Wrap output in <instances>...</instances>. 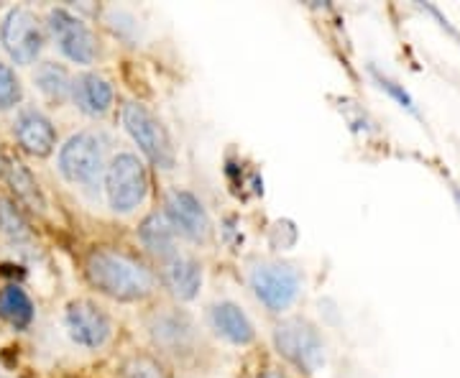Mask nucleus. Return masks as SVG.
<instances>
[{
  "label": "nucleus",
  "instance_id": "aec40b11",
  "mask_svg": "<svg viewBox=\"0 0 460 378\" xmlns=\"http://www.w3.org/2000/svg\"><path fill=\"white\" fill-rule=\"evenodd\" d=\"M0 233L16 246L31 243V228L11 199H0Z\"/></svg>",
  "mask_w": 460,
  "mask_h": 378
},
{
  "label": "nucleus",
  "instance_id": "6ab92c4d",
  "mask_svg": "<svg viewBox=\"0 0 460 378\" xmlns=\"http://www.w3.org/2000/svg\"><path fill=\"white\" fill-rule=\"evenodd\" d=\"M36 84H39V90L47 95L49 100H57V102H62L72 95V80H69V75H66L65 66L54 65V62H47V65L39 66V72H36Z\"/></svg>",
  "mask_w": 460,
  "mask_h": 378
},
{
  "label": "nucleus",
  "instance_id": "b1692460",
  "mask_svg": "<svg viewBox=\"0 0 460 378\" xmlns=\"http://www.w3.org/2000/svg\"><path fill=\"white\" fill-rule=\"evenodd\" d=\"M256 378H287L281 371H277V368H266V371H261Z\"/></svg>",
  "mask_w": 460,
  "mask_h": 378
},
{
  "label": "nucleus",
  "instance_id": "0eeeda50",
  "mask_svg": "<svg viewBox=\"0 0 460 378\" xmlns=\"http://www.w3.org/2000/svg\"><path fill=\"white\" fill-rule=\"evenodd\" d=\"M49 29L59 51L75 65H93L98 59V39L83 18L66 8H54L49 13Z\"/></svg>",
  "mask_w": 460,
  "mask_h": 378
},
{
  "label": "nucleus",
  "instance_id": "9b49d317",
  "mask_svg": "<svg viewBox=\"0 0 460 378\" xmlns=\"http://www.w3.org/2000/svg\"><path fill=\"white\" fill-rule=\"evenodd\" d=\"M65 325L69 338L77 343V346L87 347V350H98L102 347L111 335H113V322L111 317L100 310L95 302L90 299H77L66 307Z\"/></svg>",
  "mask_w": 460,
  "mask_h": 378
},
{
  "label": "nucleus",
  "instance_id": "1a4fd4ad",
  "mask_svg": "<svg viewBox=\"0 0 460 378\" xmlns=\"http://www.w3.org/2000/svg\"><path fill=\"white\" fill-rule=\"evenodd\" d=\"M164 215L166 220H169V225L181 238H187L192 243H208L210 241V233H213L210 215H208V210L202 207V202L192 192L172 189L166 195Z\"/></svg>",
  "mask_w": 460,
  "mask_h": 378
},
{
  "label": "nucleus",
  "instance_id": "5701e85b",
  "mask_svg": "<svg viewBox=\"0 0 460 378\" xmlns=\"http://www.w3.org/2000/svg\"><path fill=\"white\" fill-rule=\"evenodd\" d=\"M371 75H374V80H376V84L381 87V90H384V92H389V95H392V98H394L396 102L404 108V110H410V113H414V116H417V105H414V98H411L410 92L404 90V84L394 83L392 77L381 75L376 66H371Z\"/></svg>",
  "mask_w": 460,
  "mask_h": 378
},
{
  "label": "nucleus",
  "instance_id": "423d86ee",
  "mask_svg": "<svg viewBox=\"0 0 460 378\" xmlns=\"http://www.w3.org/2000/svg\"><path fill=\"white\" fill-rule=\"evenodd\" d=\"M251 289L269 312H284L302 294V274L281 261L256 263L248 274Z\"/></svg>",
  "mask_w": 460,
  "mask_h": 378
},
{
  "label": "nucleus",
  "instance_id": "20e7f679",
  "mask_svg": "<svg viewBox=\"0 0 460 378\" xmlns=\"http://www.w3.org/2000/svg\"><path fill=\"white\" fill-rule=\"evenodd\" d=\"M59 171L66 181L98 189L105 174V144L98 133L83 131L59 148Z\"/></svg>",
  "mask_w": 460,
  "mask_h": 378
},
{
  "label": "nucleus",
  "instance_id": "4be33fe9",
  "mask_svg": "<svg viewBox=\"0 0 460 378\" xmlns=\"http://www.w3.org/2000/svg\"><path fill=\"white\" fill-rule=\"evenodd\" d=\"M21 102V83L8 65H0V110H8Z\"/></svg>",
  "mask_w": 460,
  "mask_h": 378
},
{
  "label": "nucleus",
  "instance_id": "f3484780",
  "mask_svg": "<svg viewBox=\"0 0 460 378\" xmlns=\"http://www.w3.org/2000/svg\"><path fill=\"white\" fill-rule=\"evenodd\" d=\"M138 238L148 253H154L159 261H166L177 253V233L169 225L164 213L146 215L138 228Z\"/></svg>",
  "mask_w": 460,
  "mask_h": 378
},
{
  "label": "nucleus",
  "instance_id": "ddd939ff",
  "mask_svg": "<svg viewBox=\"0 0 460 378\" xmlns=\"http://www.w3.org/2000/svg\"><path fill=\"white\" fill-rule=\"evenodd\" d=\"M162 281L172 296H177L180 302H190L198 296L202 286V263L177 251L172 259L162 261Z\"/></svg>",
  "mask_w": 460,
  "mask_h": 378
},
{
  "label": "nucleus",
  "instance_id": "39448f33",
  "mask_svg": "<svg viewBox=\"0 0 460 378\" xmlns=\"http://www.w3.org/2000/svg\"><path fill=\"white\" fill-rule=\"evenodd\" d=\"M105 192L115 213L136 210L148 192V177L144 162L136 154H115L111 164L105 166Z\"/></svg>",
  "mask_w": 460,
  "mask_h": 378
},
{
  "label": "nucleus",
  "instance_id": "f8f14e48",
  "mask_svg": "<svg viewBox=\"0 0 460 378\" xmlns=\"http://www.w3.org/2000/svg\"><path fill=\"white\" fill-rule=\"evenodd\" d=\"M13 133H16L21 148L31 156H49L57 146V131H54L51 120L33 108H26L18 113Z\"/></svg>",
  "mask_w": 460,
  "mask_h": 378
},
{
  "label": "nucleus",
  "instance_id": "a211bd4d",
  "mask_svg": "<svg viewBox=\"0 0 460 378\" xmlns=\"http://www.w3.org/2000/svg\"><path fill=\"white\" fill-rule=\"evenodd\" d=\"M0 320H5L8 325L23 330L31 325L33 304L29 294L18 286V284H5L0 286Z\"/></svg>",
  "mask_w": 460,
  "mask_h": 378
},
{
  "label": "nucleus",
  "instance_id": "f257e3e1",
  "mask_svg": "<svg viewBox=\"0 0 460 378\" xmlns=\"http://www.w3.org/2000/svg\"><path fill=\"white\" fill-rule=\"evenodd\" d=\"M84 274L90 284L118 302H138L154 294L156 277L141 261L113 248H95L84 261Z\"/></svg>",
  "mask_w": 460,
  "mask_h": 378
},
{
  "label": "nucleus",
  "instance_id": "a878e982",
  "mask_svg": "<svg viewBox=\"0 0 460 378\" xmlns=\"http://www.w3.org/2000/svg\"><path fill=\"white\" fill-rule=\"evenodd\" d=\"M0 169H3V159H0Z\"/></svg>",
  "mask_w": 460,
  "mask_h": 378
},
{
  "label": "nucleus",
  "instance_id": "6e6552de",
  "mask_svg": "<svg viewBox=\"0 0 460 378\" xmlns=\"http://www.w3.org/2000/svg\"><path fill=\"white\" fill-rule=\"evenodd\" d=\"M148 335L154 346L172 356H187L198 347V328L195 320L184 310L162 307L148 317Z\"/></svg>",
  "mask_w": 460,
  "mask_h": 378
},
{
  "label": "nucleus",
  "instance_id": "412c9836",
  "mask_svg": "<svg viewBox=\"0 0 460 378\" xmlns=\"http://www.w3.org/2000/svg\"><path fill=\"white\" fill-rule=\"evenodd\" d=\"M120 378H166V374L151 356H131L120 368Z\"/></svg>",
  "mask_w": 460,
  "mask_h": 378
},
{
  "label": "nucleus",
  "instance_id": "7ed1b4c3",
  "mask_svg": "<svg viewBox=\"0 0 460 378\" xmlns=\"http://www.w3.org/2000/svg\"><path fill=\"white\" fill-rule=\"evenodd\" d=\"M274 346L302 374H317L325 363V340L313 322L302 317H289L274 330Z\"/></svg>",
  "mask_w": 460,
  "mask_h": 378
},
{
  "label": "nucleus",
  "instance_id": "f03ea898",
  "mask_svg": "<svg viewBox=\"0 0 460 378\" xmlns=\"http://www.w3.org/2000/svg\"><path fill=\"white\" fill-rule=\"evenodd\" d=\"M120 118H123V128L128 131V136L136 141V146L141 148V154L151 164L159 166V169H172L177 164V154H174L164 123L154 116L146 105L128 100L123 105Z\"/></svg>",
  "mask_w": 460,
  "mask_h": 378
},
{
  "label": "nucleus",
  "instance_id": "393cba45",
  "mask_svg": "<svg viewBox=\"0 0 460 378\" xmlns=\"http://www.w3.org/2000/svg\"><path fill=\"white\" fill-rule=\"evenodd\" d=\"M453 195H456V202H458V210H460V187H453Z\"/></svg>",
  "mask_w": 460,
  "mask_h": 378
},
{
  "label": "nucleus",
  "instance_id": "dca6fc26",
  "mask_svg": "<svg viewBox=\"0 0 460 378\" xmlns=\"http://www.w3.org/2000/svg\"><path fill=\"white\" fill-rule=\"evenodd\" d=\"M3 177L23 207H29L31 213L47 210L44 192L39 189V181L33 180V174L26 169V164H21L18 159H3Z\"/></svg>",
  "mask_w": 460,
  "mask_h": 378
},
{
  "label": "nucleus",
  "instance_id": "4468645a",
  "mask_svg": "<svg viewBox=\"0 0 460 378\" xmlns=\"http://www.w3.org/2000/svg\"><path fill=\"white\" fill-rule=\"evenodd\" d=\"M113 84L108 83L102 75L95 72H87L80 75L75 83H72V100L77 102V108L83 110L84 116H105L113 105Z\"/></svg>",
  "mask_w": 460,
  "mask_h": 378
},
{
  "label": "nucleus",
  "instance_id": "bb28decb",
  "mask_svg": "<svg viewBox=\"0 0 460 378\" xmlns=\"http://www.w3.org/2000/svg\"><path fill=\"white\" fill-rule=\"evenodd\" d=\"M0 378H5V376H3V374H0Z\"/></svg>",
  "mask_w": 460,
  "mask_h": 378
},
{
  "label": "nucleus",
  "instance_id": "2eb2a0df",
  "mask_svg": "<svg viewBox=\"0 0 460 378\" xmlns=\"http://www.w3.org/2000/svg\"><path fill=\"white\" fill-rule=\"evenodd\" d=\"M210 328L233 346H248L256 335L248 314L235 302H217L210 307Z\"/></svg>",
  "mask_w": 460,
  "mask_h": 378
},
{
  "label": "nucleus",
  "instance_id": "9d476101",
  "mask_svg": "<svg viewBox=\"0 0 460 378\" xmlns=\"http://www.w3.org/2000/svg\"><path fill=\"white\" fill-rule=\"evenodd\" d=\"M3 47L16 59V65H31L44 49V31L31 11L13 8L3 21Z\"/></svg>",
  "mask_w": 460,
  "mask_h": 378
}]
</instances>
